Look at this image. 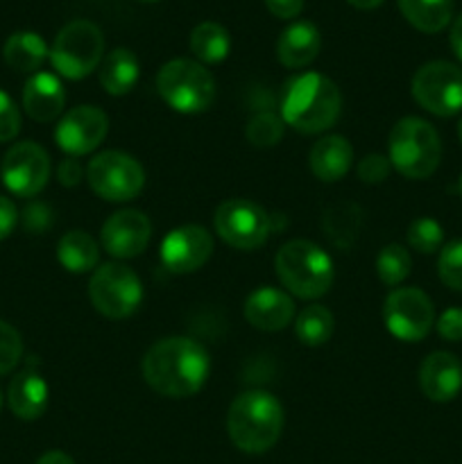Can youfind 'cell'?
Here are the masks:
<instances>
[{
  "instance_id": "cell-1",
  "label": "cell",
  "mask_w": 462,
  "mask_h": 464,
  "mask_svg": "<svg viewBox=\"0 0 462 464\" xmlns=\"http://www.w3.org/2000/svg\"><path fill=\"white\" fill-rule=\"evenodd\" d=\"M211 372L207 349L190 338H163L143 358V379L154 392L168 399H186L204 388Z\"/></svg>"
},
{
  "instance_id": "cell-2",
  "label": "cell",
  "mask_w": 462,
  "mask_h": 464,
  "mask_svg": "<svg viewBox=\"0 0 462 464\" xmlns=\"http://www.w3.org/2000/svg\"><path fill=\"white\" fill-rule=\"evenodd\" d=\"M342 109V95L322 72H303L285 84L281 121L302 134H320L335 125Z\"/></svg>"
},
{
  "instance_id": "cell-3",
  "label": "cell",
  "mask_w": 462,
  "mask_h": 464,
  "mask_svg": "<svg viewBox=\"0 0 462 464\" xmlns=\"http://www.w3.org/2000/svg\"><path fill=\"white\" fill-rule=\"evenodd\" d=\"M284 430V408L274 394L265 390H249L238 394L229 406L226 433L243 453H265L279 442Z\"/></svg>"
},
{
  "instance_id": "cell-4",
  "label": "cell",
  "mask_w": 462,
  "mask_h": 464,
  "mask_svg": "<svg viewBox=\"0 0 462 464\" xmlns=\"http://www.w3.org/2000/svg\"><path fill=\"white\" fill-rule=\"evenodd\" d=\"M390 163L408 179H426L442 161V140L438 130L424 118H401L388 139Z\"/></svg>"
},
{
  "instance_id": "cell-5",
  "label": "cell",
  "mask_w": 462,
  "mask_h": 464,
  "mask_svg": "<svg viewBox=\"0 0 462 464\" xmlns=\"http://www.w3.org/2000/svg\"><path fill=\"white\" fill-rule=\"evenodd\" d=\"M276 275L288 293L302 299H317L333 285V261L311 240H290L276 254Z\"/></svg>"
},
{
  "instance_id": "cell-6",
  "label": "cell",
  "mask_w": 462,
  "mask_h": 464,
  "mask_svg": "<svg viewBox=\"0 0 462 464\" xmlns=\"http://www.w3.org/2000/svg\"><path fill=\"white\" fill-rule=\"evenodd\" d=\"M159 95L179 113L207 111L216 98V80L195 59H172L157 75Z\"/></svg>"
},
{
  "instance_id": "cell-7",
  "label": "cell",
  "mask_w": 462,
  "mask_h": 464,
  "mask_svg": "<svg viewBox=\"0 0 462 464\" xmlns=\"http://www.w3.org/2000/svg\"><path fill=\"white\" fill-rule=\"evenodd\" d=\"M104 36L91 21H72L63 27L50 50L54 71L66 80H82L102 63Z\"/></svg>"
},
{
  "instance_id": "cell-8",
  "label": "cell",
  "mask_w": 462,
  "mask_h": 464,
  "mask_svg": "<svg viewBox=\"0 0 462 464\" xmlns=\"http://www.w3.org/2000/svg\"><path fill=\"white\" fill-rule=\"evenodd\" d=\"M89 297L100 315L125 320L134 315L143 302V284L131 267L122 263H104L91 276Z\"/></svg>"
},
{
  "instance_id": "cell-9",
  "label": "cell",
  "mask_w": 462,
  "mask_h": 464,
  "mask_svg": "<svg viewBox=\"0 0 462 464\" xmlns=\"http://www.w3.org/2000/svg\"><path fill=\"white\" fill-rule=\"evenodd\" d=\"M86 179L93 193L107 202H130L143 190L145 172L130 154L107 150L89 163Z\"/></svg>"
},
{
  "instance_id": "cell-10",
  "label": "cell",
  "mask_w": 462,
  "mask_h": 464,
  "mask_svg": "<svg viewBox=\"0 0 462 464\" xmlns=\"http://www.w3.org/2000/svg\"><path fill=\"white\" fill-rule=\"evenodd\" d=\"M412 98L439 118L462 111V68L451 62H428L412 77Z\"/></svg>"
},
{
  "instance_id": "cell-11",
  "label": "cell",
  "mask_w": 462,
  "mask_h": 464,
  "mask_svg": "<svg viewBox=\"0 0 462 464\" xmlns=\"http://www.w3.org/2000/svg\"><path fill=\"white\" fill-rule=\"evenodd\" d=\"M216 234L236 249H256L270 238V216L249 199H226L213 216Z\"/></svg>"
},
{
  "instance_id": "cell-12",
  "label": "cell",
  "mask_w": 462,
  "mask_h": 464,
  "mask_svg": "<svg viewBox=\"0 0 462 464\" xmlns=\"http://www.w3.org/2000/svg\"><path fill=\"white\" fill-rule=\"evenodd\" d=\"M383 320L397 340L419 343L435 324L433 302L419 288H397L385 299Z\"/></svg>"
},
{
  "instance_id": "cell-13",
  "label": "cell",
  "mask_w": 462,
  "mask_h": 464,
  "mask_svg": "<svg viewBox=\"0 0 462 464\" xmlns=\"http://www.w3.org/2000/svg\"><path fill=\"white\" fill-rule=\"evenodd\" d=\"M0 177L9 193L16 198H34L50 179V157L32 140L12 145L0 163Z\"/></svg>"
},
{
  "instance_id": "cell-14",
  "label": "cell",
  "mask_w": 462,
  "mask_h": 464,
  "mask_svg": "<svg viewBox=\"0 0 462 464\" xmlns=\"http://www.w3.org/2000/svg\"><path fill=\"white\" fill-rule=\"evenodd\" d=\"M109 131V118L102 109L82 104L71 109L59 121L54 130V140L68 157H82L98 148Z\"/></svg>"
},
{
  "instance_id": "cell-15",
  "label": "cell",
  "mask_w": 462,
  "mask_h": 464,
  "mask_svg": "<svg viewBox=\"0 0 462 464\" xmlns=\"http://www.w3.org/2000/svg\"><path fill=\"white\" fill-rule=\"evenodd\" d=\"M213 254V238L204 227L184 225L172 229L161 243V263L172 275H190L207 266Z\"/></svg>"
},
{
  "instance_id": "cell-16",
  "label": "cell",
  "mask_w": 462,
  "mask_h": 464,
  "mask_svg": "<svg viewBox=\"0 0 462 464\" xmlns=\"http://www.w3.org/2000/svg\"><path fill=\"white\" fill-rule=\"evenodd\" d=\"M102 245L107 254L113 258H134L148 249L149 238H152V225L148 216L134 208H122L109 216L102 225Z\"/></svg>"
},
{
  "instance_id": "cell-17",
  "label": "cell",
  "mask_w": 462,
  "mask_h": 464,
  "mask_svg": "<svg viewBox=\"0 0 462 464\" xmlns=\"http://www.w3.org/2000/svg\"><path fill=\"white\" fill-rule=\"evenodd\" d=\"M419 388L435 403H448L462 390V362L456 353L435 352L419 367Z\"/></svg>"
},
{
  "instance_id": "cell-18",
  "label": "cell",
  "mask_w": 462,
  "mask_h": 464,
  "mask_svg": "<svg viewBox=\"0 0 462 464\" xmlns=\"http://www.w3.org/2000/svg\"><path fill=\"white\" fill-rule=\"evenodd\" d=\"M293 317L294 302L279 288L263 285L245 299V320L258 331H281Z\"/></svg>"
},
{
  "instance_id": "cell-19",
  "label": "cell",
  "mask_w": 462,
  "mask_h": 464,
  "mask_svg": "<svg viewBox=\"0 0 462 464\" xmlns=\"http://www.w3.org/2000/svg\"><path fill=\"white\" fill-rule=\"evenodd\" d=\"M66 91L53 72H34L23 89V107L36 122H53L62 116Z\"/></svg>"
},
{
  "instance_id": "cell-20",
  "label": "cell",
  "mask_w": 462,
  "mask_h": 464,
  "mask_svg": "<svg viewBox=\"0 0 462 464\" xmlns=\"http://www.w3.org/2000/svg\"><path fill=\"white\" fill-rule=\"evenodd\" d=\"M50 390L43 376L36 370H23L21 374L14 376L7 390L9 411L23 421H34L48 408Z\"/></svg>"
},
{
  "instance_id": "cell-21",
  "label": "cell",
  "mask_w": 462,
  "mask_h": 464,
  "mask_svg": "<svg viewBox=\"0 0 462 464\" xmlns=\"http://www.w3.org/2000/svg\"><path fill=\"white\" fill-rule=\"evenodd\" d=\"M308 163H311V170L317 179L333 184V181L342 179L351 168L353 148L344 136H324L313 145Z\"/></svg>"
},
{
  "instance_id": "cell-22",
  "label": "cell",
  "mask_w": 462,
  "mask_h": 464,
  "mask_svg": "<svg viewBox=\"0 0 462 464\" xmlns=\"http://www.w3.org/2000/svg\"><path fill=\"white\" fill-rule=\"evenodd\" d=\"M322 34L311 21H297L285 27L276 44L279 62L288 68H303L320 54Z\"/></svg>"
},
{
  "instance_id": "cell-23",
  "label": "cell",
  "mask_w": 462,
  "mask_h": 464,
  "mask_svg": "<svg viewBox=\"0 0 462 464\" xmlns=\"http://www.w3.org/2000/svg\"><path fill=\"white\" fill-rule=\"evenodd\" d=\"M139 59L127 48H116L113 53H109L100 66V84L109 95L130 93L139 82Z\"/></svg>"
},
{
  "instance_id": "cell-24",
  "label": "cell",
  "mask_w": 462,
  "mask_h": 464,
  "mask_svg": "<svg viewBox=\"0 0 462 464\" xmlns=\"http://www.w3.org/2000/svg\"><path fill=\"white\" fill-rule=\"evenodd\" d=\"M57 258L63 270L72 272V275H86L98 266L100 247L86 231H68L59 240Z\"/></svg>"
},
{
  "instance_id": "cell-25",
  "label": "cell",
  "mask_w": 462,
  "mask_h": 464,
  "mask_svg": "<svg viewBox=\"0 0 462 464\" xmlns=\"http://www.w3.org/2000/svg\"><path fill=\"white\" fill-rule=\"evenodd\" d=\"M48 54V45L36 32H16L5 41L3 48L5 63L18 72L39 71Z\"/></svg>"
},
{
  "instance_id": "cell-26",
  "label": "cell",
  "mask_w": 462,
  "mask_h": 464,
  "mask_svg": "<svg viewBox=\"0 0 462 464\" xmlns=\"http://www.w3.org/2000/svg\"><path fill=\"white\" fill-rule=\"evenodd\" d=\"M399 9L412 27L435 34L451 23L453 0H399Z\"/></svg>"
},
{
  "instance_id": "cell-27",
  "label": "cell",
  "mask_w": 462,
  "mask_h": 464,
  "mask_svg": "<svg viewBox=\"0 0 462 464\" xmlns=\"http://www.w3.org/2000/svg\"><path fill=\"white\" fill-rule=\"evenodd\" d=\"M362 211L353 202H340L331 207L322 218V227L326 231V238L335 245L338 249H349L353 240L358 238L361 231Z\"/></svg>"
},
{
  "instance_id": "cell-28",
  "label": "cell",
  "mask_w": 462,
  "mask_h": 464,
  "mask_svg": "<svg viewBox=\"0 0 462 464\" xmlns=\"http://www.w3.org/2000/svg\"><path fill=\"white\" fill-rule=\"evenodd\" d=\"M190 50L202 63H220L225 62L231 50V36L220 23H199L190 32Z\"/></svg>"
},
{
  "instance_id": "cell-29",
  "label": "cell",
  "mask_w": 462,
  "mask_h": 464,
  "mask_svg": "<svg viewBox=\"0 0 462 464\" xmlns=\"http://www.w3.org/2000/svg\"><path fill=\"white\" fill-rule=\"evenodd\" d=\"M294 331H297V338L302 344H306V347H322L333 335L335 320L329 308L313 304V306H306L299 313L297 322H294Z\"/></svg>"
},
{
  "instance_id": "cell-30",
  "label": "cell",
  "mask_w": 462,
  "mask_h": 464,
  "mask_svg": "<svg viewBox=\"0 0 462 464\" xmlns=\"http://www.w3.org/2000/svg\"><path fill=\"white\" fill-rule=\"evenodd\" d=\"M412 270L410 252L401 245H385L376 258V275L385 285H399Z\"/></svg>"
},
{
  "instance_id": "cell-31",
  "label": "cell",
  "mask_w": 462,
  "mask_h": 464,
  "mask_svg": "<svg viewBox=\"0 0 462 464\" xmlns=\"http://www.w3.org/2000/svg\"><path fill=\"white\" fill-rule=\"evenodd\" d=\"M444 229L433 218H417L408 227V243L419 254H435L442 247Z\"/></svg>"
},
{
  "instance_id": "cell-32",
  "label": "cell",
  "mask_w": 462,
  "mask_h": 464,
  "mask_svg": "<svg viewBox=\"0 0 462 464\" xmlns=\"http://www.w3.org/2000/svg\"><path fill=\"white\" fill-rule=\"evenodd\" d=\"M247 140L254 145V148H272L281 140L284 136V121L274 116L270 111L256 113L252 121L247 122Z\"/></svg>"
},
{
  "instance_id": "cell-33",
  "label": "cell",
  "mask_w": 462,
  "mask_h": 464,
  "mask_svg": "<svg viewBox=\"0 0 462 464\" xmlns=\"http://www.w3.org/2000/svg\"><path fill=\"white\" fill-rule=\"evenodd\" d=\"M438 275L447 288L462 293V240H453L439 252Z\"/></svg>"
},
{
  "instance_id": "cell-34",
  "label": "cell",
  "mask_w": 462,
  "mask_h": 464,
  "mask_svg": "<svg viewBox=\"0 0 462 464\" xmlns=\"http://www.w3.org/2000/svg\"><path fill=\"white\" fill-rule=\"evenodd\" d=\"M21 356H23L21 334H18L12 324L0 320V376L9 374V372L18 365Z\"/></svg>"
},
{
  "instance_id": "cell-35",
  "label": "cell",
  "mask_w": 462,
  "mask_h": 464,
  "mask_svg": "<svg viewBox=\"0 0 462 464\" xmlns=\"http://www.w3.org/2000/svg\"><path fill=\"white\" fill-rule=\"evenodd\" d=\"M21 130V113L14 100L0 91V143H7Z\"/></svg>"
},
{
  "instance_id": "cell-36",
  "label": "cell",
  "mask_w": 462,
  "mask_h": 464,
  "mask_svg": "<svg viewBox=\"0 0 462 464\" xmlns=\"http://www.w3.org/2000/svg\"><path fill=\"white\" fill-rule=\"evenodd\" d=\"M390 168H392V163H390L388 157H383V154H367L358 163V177L365 184H380V181L388 179Z\"/></svg>"
},
{
  "instance_id": "cell-37",
  "label": "cell",
  "mask_w": 462,
  "mask_h": 464,
  "mask_svg": "<svg viewBox=\"0 0 462 464\" xmlns=\"http://www.w3.org/2000/svg\"><path fill=\"white\" fill-rule=\"evenodd\" d=\"M438 334L448 343H457L462 340V308H448L439 315L438 320Z\"/></svg>"
},
{
  "instance_id": "cell-38",
  "label": "cell",
  "mask_w": 462,
  "mask_h": 464,
  "mask_svg": "<svg viewBox=\"0 0 462 464\" xmlns=\"http://www.w3.org/2000/svg\"><path fill=\"white\" fill-rule=\"evenodd\" d=\"M18 222V211L14 207V202L5 195H0V240H5L7 236H12L14 227Z\"/></svg>"
},
{
  "instance_id": "cell-39",
  "label": "cell",
  "mask_w": 462,
  "mask_h": 464,
  "mask_svg": "<svg viewBox=\"0 0 462 464\" xmlns=\"http://www.w3.org/2000/svg\"><path fill=\"white\" fill-rule=\"evenodd\" d=\"M82 175H84V168H82V163L77 161L75 157H68L66 161L59 163L57 177H59V181H62V186H68V188H72V186L80 184Z\"/></svg>"
},
{
  "instance_id": "cell-40",
  "label": "cell",
  "mask_w": 462,
  "mask_h": 464,
  "mask_svg": "<svg viewBox=\"0 0 462 464\" xmlns=\"http://www.w3.org/2000/svg\"><path fill=\"white\" fill-rule=\"evenodd\" d=\"M265 5L276 18H294L303 9V0H265Z\"/></svg>"
},
{
  "instance_id": "cell-41",
  "label": "cell",
  "mask_w": 462,
  "mask_h": 464,
  "mask_svg": "<svg viewBox=\"0 0 462 464\" xmlns=\"http://www.w3.org/2000/svg\"><path fill=\"white\" fill-rule=\"evenodd\" d=\"M451 48L456 53V57L462 62V12L451 27Z\"/></svg>"
},
{
  "instance_id": "cell-42",
  "label": "cell",
  "mask_w": 462,
  "mask_h": 464,
  "mask_svg": "<svg viewBox=\"0 0 462 464\" xmlns=\"http://www.w3.org/2000/svg\"><path fill=\"white\" fill-rule=\"evenodd\" d=\"M36 464H75L72 458L63 451H48L36 460Z\"/></svg>"
},
{
  "instance_id": "cell-43",
  "label": "cell",
  "mask_w": 462,
  "mask_h": 464,
  "mask_svg": "<svg viewBox=\"0 0 462 464\" xmlns=\"http://www.w3.org/2000/svg\"><path fill=\"white\" fill-rule=\"evenodd\" d=\"M347 3L353 5V7H358V9H376L380 3H383V0H347Z\"/></svg>"
},
{
  "instance_id": "cell-44",
  "label": "cell",
  "mask_w": 462,
  "mask_h": 464,
  "mask_svg": "<svg viewBox=\"0 0 462 464\" xmlns=\"http://www.w3.org/2000/svg\"><path fill=\"white\" fill-rule=\"evenodd\" d=\"M457 136H460V140H462V121H460V125H457Z\"/></svg>"
},
{
  "instance_id": "cell-45",
  "label": "cell",
  "mask_w": 462,
  "mask_h": 464,
  "mask_svg": "<svg viewBox=\"0 0 462 464\" xmlns=\"http://www.w3.org/2000/svg\"><path fill=\"white\" fill-rule=\"evenodd\" d=\"M457 190H460V198H462V175H460V184H457Z\"/></svg>"
},
{
  "instance_id": "cell-46",
  "label": "cell",
  "mask_w": 462,
  "mask_h": 464,
  "mask_svg": "<svg viewBox=\"0 0 462 464\" xmlns=\"http://www.w3.org/2000/svg\"><path fill=\"white\" fill-rule=\"evenodd\" d=\"M0 408H3V394H0Z\"/></svg>"
},
{
  "instance_id": "cell-47",
  "label": "cell",
  "mask_w": 462,
  "mask_h": 464,
  "mask_svg": "<svg viewBox=\"0 0 462 464\" xmlns=\"http://www.w3.org/2000/svg\"><path fill=\"white\" fill-rule=\"evenodd\" d=\"M145 3H157V0H145Z\"/></svg>"
}]
</instances>
